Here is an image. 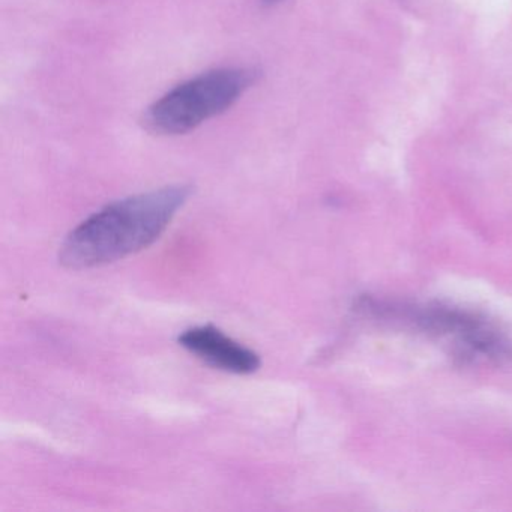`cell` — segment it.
I'll list each match as a JSON object with an SVG mask.
<instances>
[{
	"instance_id": "277c9868",
	"label": "cell",
	"mask_w": 512,
	"mask_h": 512,
	"mask_svg": "<svg viewBox=\"0 0 512 512\" xmlns=\"http://www.w3.org/2000/svg\"><path fill=\"white\" fill-rule=\"evenodd\" d=\"M178 343L211 367L233 374L259 370L260 356L214 325L194 326L179 335Z\"/></svg>"
},
{
	"instance_id": "3957f363",
	"label": "cell",
	"mask_w": 512,
	"mask_h": 512,
	"mask_svg": "<svg viewBox=\"0 0 512 512\" xmlns=\"http://www.w3.org/2000/svg\"><path fill=\"white\" fill-rule=\"evenodd\" d=\"M254 68H220L173 88L146 110L145 127L161 136L190 133L229 110L257 82Z\"/></svg>"
},
{
	"instance_id": "5b68a950",
	"label": "cell",
	"mask_w": 512,
	"mask_h": 512,
	"mask_svg": "<svg viewBox=\"0 0 512 512\" xmlns=\"http://www.w3.org/2000/svg\"><path fill=\"white\" fill-rule=\"evenodd\" d=\"M263 5H275L280 4L281 0H260Z\"/></svg>"
},
{
	"instance_id": "6da1fadb",
	"label": "cell",
	"mask_w": 512,
	"mask_h": 512,
	"mask_svg": "<svg viewBox=\"0 0 512 512\" xmlns=\"http://www.w3.org/2000/svg\"><path fill=\"white\" fill-rule=\"evenodd\" d=\"M191 196L188 185H170L104 206L65 238L59 262L91 269L151 247Z\"/></svg>"
},
{
	"instance_id": "7a4b0ae2",
	"label": "cell",
	"mask_w": 512,
	"mask_h": 512,
	"mask_svg": "<svg viewBox=\"0 0 512 512\" xmlns=\"http://www.w3.org/2000/svg\"><path fill=\"white\" fill-rule=\"evenodd\" d=\"M356 313L380 322L403 323L415 331L449 338L460 358H482L497 365L512 364V343L485 317L442 304L413 305L364 295L356 299Z\"/></svg>"
}]
</instances>
